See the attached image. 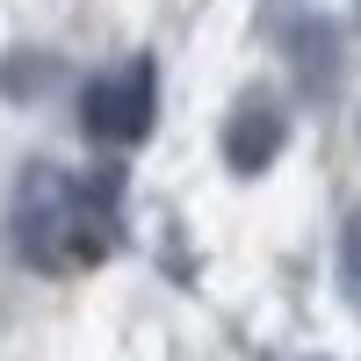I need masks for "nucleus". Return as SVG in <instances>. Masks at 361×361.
<instances>
[{
  "label": "nucleus",
  "mask_w": 361,
  "mask_h": 361,
  "mask_svg": "<svg viewBox=\"0 0 361 361\" xmlns=\"http://www.w3.org/2000/svg\"><path fill=\"white\" fill-rule=\"evenodd\" d=\"M116 224H123V173L102 166L73 180L66 166H22L15 173V195H8V246L22 267L37 275H66V267L87 260H109L116 253Z\"/></svg>",
  "instance_id": "obj_1"
},
{
  "label": "nucleus",
  "mask_w": 361,
  "mask_h": 361,
  "mask_svg": "<svg viewBox=\"0 0 361 361\" xmlns=\"http://www.w3.org/2000/svg\"><path fill=\"white\" fill-rule=\"evenodd\" d=\"M159 123V66L152 51L123 58L80 87V137L87 145H145Z\"/></svg>",
  "instance_id": "obj_2"
},
{
  "label": "nucleus",
  "mask_w": 361,
  "mask_h": 361,
  "mask_svg": "<svg viewBox=\"0 0 361 361\" xmlns=\"http://www.w3.org/2000/svg\"><path fill=\"white\" fill-rule=\"evenodd\" d=\"M282 145H289V109L267 87H246L231 102V116H224V166L238 180H253V173H267L282 159Z\"/></svg>",
  "instance_id": "obj_3"
},
{
  "label": "nucleus",
  "mask_w": 361,
  "mask_h": 361,
  "mask_svg": "<svg viewBox=\"0 0 361 361\" xmlns=\"http://www.w3.org/2000/svg\"><path fill=\"white\" fill-rule=\"evenodd\" d=\"M275 37H282V58H289V80H296V94H304V102H333V87H340V66H347L333 15H318V8H296V15L275 29Z\"/></svg>",
  "instance_id": "obj_4"
},
{
  "label": "nucleus",
  "mask_w": 361,
  "mask_h": 361,
  "mask_svg": "<svg viewBox=\"0 0 361 361\" xmlns=\"http://www.w3.org/2000/svg\"><path fill=\"white\" fill-rule=\"evenodd\" d=\"M51 87H66V66L44 51H15V58H0V94H15V102H29V94H51Z\"/></svg>",
  "instance_id": "obj_5"
},
{
  "label": "nucleus",
  "mask_w": 361,
  "mask_h": 361,
  "mask_svg": "<svg viewBox=\"0 0 361 361\" xmlns=\"http://www.w3.org/2000/svg\"><path fill=\"white\" fill-rule=\"evenodd\" d=\"M340 296L361 311V209L340 224Z\"/></svg>",
  "instance_id": "obj_6"
}]
</instances>
